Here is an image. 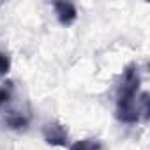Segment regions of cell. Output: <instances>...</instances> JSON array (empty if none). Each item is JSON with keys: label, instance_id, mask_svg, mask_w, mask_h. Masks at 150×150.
I'll return each instance as SVG.
<instances>
[{"label": "cell", "instance_id": "1", "mask_svg": "<svg viewBox=\"0 0 150 150\" xmlns=\"http://www.w3.org/2000/svg\"><path fill=\"white\" fill-rule=\"evenodd\" d=\"M115 115L124 124H138L148 115V96L141 92V74L136 64H129L117 90Z\"/></svg>", "mask_w": 150, "mask_h": 150}, {"label": "cell", "instance_id": "2", "mask_svg": "<svg viewBox=\"0 0 150 150\" xmlns=\"http://www.w3.org/2000/svg\"><path fill=\"white\" fill-rule=\"evenodd\" d=\"M42 136L46 139L48 145H53V146H65L67 141H69V134H67V129L58 124V122H50L42 127Z\"/></svg>", "mask_w": 150, "mask_h": 150}, {"label": "cell", "instance_id": "3", "mask_svg": "<svg viewBox=\"0 0 150 150\" xmlns=\"http://www.w3.org/2000/svg\"><path fill=\"white\" fill-rule=\"evenodd\" d=\"M53 7H55V13H57L58 21L62 25L69 27V25H72L74 21H76L78 11H76V7H74V4H71V2H55Z\"/></svg>", "mask_w": 150, "mask_h": 150}, {"label": "cell", "instance_id": "4", "mask_svg": "<svg viewBox=\"0 0 150 150\" xmlns=\"http://www.w3.org/2000/svg\"><path fill=\"white\" fill-rule=\"evenodd\" d=\"M69 150H104V146L96 138H85V139H80L76 143H72Z\"/></svg>", "mask_w": 150, "mask_h": 150}, {"label": "cell", "instance_id": "5", "mask_svg": "<svg viewBox=\"0 0 150 150\" xmlns=\"http://www.w3.org/2000/svg\"><path fill=\"white\" fill-rule=\"evenodd\" d=\"M7 124L11 125V127H25L27 124H28V118L27 117H23V115H13L11 118H7Z\"/></svg>", "mask_w": 150, "mask_h": 150}, {"label": "cell", "instance_id": "6", "mask_svg": "<svg viewBox=\"0 0 150 150\" xmlns=\"http://www.w3.org/2000/svg\"><path fill=\"white\" fill-rule=\"evenodd\" d=\"M11 94H13V85L11 83H4L0 87V106H2L6 101H9Z\"/></svg>", "mask_w": 150, "mask_h": 150}, {"label": "cell", "instance_id": "7", "mask_svg": "<svg viewBox=\"0 0 150 150\" xmlns=\"http://www.w3.org/2000/svg\"><path fill=\"white\" fill-rule=\"evenodd\" d=\"M11 69V60L6 53L0 51V76H4V74H7Z\"/></svg>", "mask_w": 150, "mask_h": 150}]
</instances>
